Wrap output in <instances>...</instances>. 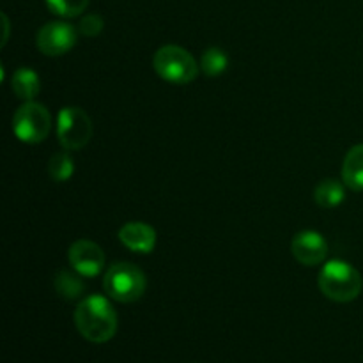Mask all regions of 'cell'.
I'll return each instance as SVG.
<instances>
[{
    "label": "cell",
    "mask_w": 363,
    "mask_h": 363,
    "mask_svg": "<svg viewBox=\"0 0 363 363\" xmlns=\"http://www.w3.org/2000/svg\"><path fill=\"white\" fill-rule=\"evenodd\" d=\"M78 41V30L67 21H50L39 28L35 45L41 53L48 57H59L69 52Z\"/></svg>",
    "instance_id": "cell-7"
},
{
    "label": "cell",
    "mask_w": 363,
    "mask_h": 363,
    "mask_svg": "<svg viewBox=\"0 0 363 363\" xmlns=\"http://www.w3.org/2000/svg\"><path fill=\"white\" fill-rule=\"evenodd\" d=\"M48 174L55 183H66L74 174V160L67 151L55 152L48 162Z\"/></svg>",
    "instance_id": "cell-15"
},
{
    "label": "cell",
    "mask_w": 363,
    "mask_h": 363,
    "mask_svg": "<svg viewBox=\"0 0 363 363\" xmlns=\"http://www.w3.org/2000/svg\"><path fill=\"white\" fill-rule=\"evenodd\" d=\"M48 9L60 18L80 16L89 6V0H45Z\"/></svg>",
    "instance_id": "cell-17"
},
{
    "label": "cell",
    "mask_w": 363,
    "mask_h": 363,
    "mask_svg": "<svg viewBox=\"0 0 363 363\" xmlns=\"http://www.w3.org/2000/svg\"><path fill=\"white\" fill-rule=\"evenodd\" d=\"M321 293L337 303H350L362 293L363 280L360 272L353 264L340 259L328 261L318 277Z\"/></svg>",
    "instance_id": "cell-2"
},
{
    "label": "cell",
    "mask_w": 363,
    "mask_h": 363,
    "mask_svg": "<svg viewBox=\"0 0 363 363\" xmlns=\"http://www.w3.org/2000/svg\"><path fill=\"white\" fill-rule=\"evenodd\" d=\"M74 325L89 342H108L117 332V312L105 296L91 294L78 303L74 311Z\"/></svg>",
    "instance_id": "cell-1"
},
{
    "label": "cell",
    "mask_w": 363,
    "mask_h": 363,
    "mask_svg": "<svg viewBox=\"0 0 363 363\" xmlns=\"http://www.w3.org/2000/svg\"><path fill=\"white\" fill-rule=\"evenodd\" d=\"M119 241L135 254H151L156 247V230L145 222H128L119 229Z\"/></svg>",
    "instance_id": "cell-10"
},
{
    "label": "cell",
    "mask_w": 363,
    "mask_h": 363,
    "mask_svg": "<svg viewBox=\"0 0 363 363\" xmlns=\"http://www.w3.org/2000/svg\"><path fill=\"white\" fill-rule=\"evenodd\" d=\"M229 66V57L222 48H208L201 57V69L208 77H218Z\"/></svg>",
    "instance_id": "cell-16"
},
{
    "label": "cell",
    "mask_w": 363,
    "mask_h": 363,
    "mask_svg": "<svg viewBox=\"0 0 363 363\" xmlns=\"http://www.w3.org/2000/svg\"><path fill=\"white\" fill-rule=\"evenodd\" d=\"M144 272L131 262H116L106 269L103 277V289L108 298L119 303H133L140 300L145 293Z\"/></svg>",
    "instance_id": "cell-3"
},
{
    "label": "cell",
    "mask_w": 363,
    "mask_h": 363,
    "mask_svg": "<svg viewBox=\"0 0 363 363\" xmlns=\"http://www.w3.org/2000/svg\"><path fill=\"white\" fill-rule=\"evenodd\" d=\"M344 199H346V184L344 181L340 183L339 179H333V177L323 179L314 190L315 204L323 209L337 208L342 204Z\"/></svg>",
    "instance_id": "cell-12"
},
{
    "label": "cell",
    "mask_w": 363,
    "mask_h": 363,
    "mask_svg": "<svg viewBox=\"0 0 363 363\" xmlns=\"http://www.w3.org/2000/svg\"><path fill=\"white\" fill-rule=\"evenodd\" d=\"M103 27H105V21L99 14H85L78 23V32L85 38H96L101 34Z\"/></svg>",
    "instance_id": "cell-18"
},
{
    "label": "cell",
    "mask_w": 363,
    "mask_h": 363,
    "mask_svg": "<svg viewBox=\"0 0 363 363\" xmlns=\"http://www.w3.org/2000/svg\"><path fill=\"white\" fill-rule=\"evenodd\" d=\"M11 87H13L14 94L23 101H32L35 96L41 91V80H39L38 73L30 67H20L14 71L13 80H11Z\"/></svg>",
    "instance_id": "cell-13"
},
{
    "label": "cell",
    "mask_w": 363,
    "mask_h": 363,
    "mask_svg": "<svg viewBox=\"0 0 363 363\" xmlns=\"http://www.w3.org/2000/svg\"><path fill=\"white\" fill-rule=\"evenodd\" d=\"M152 67L160 78L176 85L191 84L199 74L197 60L177 45L162 46L152 57Z\"/></svg>",
    "instance_id": "cell-4"
},
{
    "label": "cell",
    "mask_w": 363,
    "mask_h": 363,
    "mask_svg": "<svg viewBox=\"0 0 363 363\" xmlns=\"http://www.w3.org/2000/svg\"><path fill=\"white\" fill-rule=\"evenodd\" d=\"M52 130V116L41 103L25 101L14 112L13 131L23 144H39Z\"/></svg>",
    "instance_id": "cell-5"
},
{
    "label": "cell",
    "mask_w": 363,
    "mask_h": 363,
    "mask_svg": "<svg viewBox=\"0 0 363 363\" xmlns=\"http://www.w3.org/2000/svg\"><path fill=\"white\" fill-rule=\"evenodd\" d=\"M55 291L66 300H77L85 291V284L77 272L71 273L67 269H60L55 275Z\"/></svg>",
    "instance_id": "cell-14"
},
{
    "label": "cell",
    "mask_w": 363,
    "mask_h": 363,
    "mask_svg": "<svg viewBox=\"0 0 363 363\" xmlns=\"http://www.w3.org/2000/svg\"><path fill=\"white\" fill-rule=\"evenodd\" d=\"M67 261L78 275L85 279H94L105 266V252L94 241L78 240L69 247Z\"/></svg>",
    "instance_id": "cell-8"
},
{
    "label": "cell",
    "mask_w": 363,
    "mask_h": 363,
    "mask_svg": "<svg viewBox=\"0 0 363 363\" xmlns=\"http://www.w3.org/2000/svg\"><path fill=\"white\" fill-rule=\"evenodd\" d=\"M342 181L350 190L363 191V144L347 151L342 163Z\"/></svg>",
    "instance_id": "cell-11"
},
{
    "label": "cell",
    "mask_w": 363,
    "mask_h": 363,
    "mask_svg": "<svg viewBox=\"0 0 363 363\" xmlns=\"http://www.w3.org/2000/svg\"><path fill=\"white\" fill-rule=\"evenodd\" d=\"M294 259L303 266H318L321 264L328 254V245L325 238L315 230H301L294 236L291 243Z\"/></svg>",
    "instance_id": "cell-9"
},
{
    "label": "cell",
    "mask_w": 363,
    "mask_h": 363,
    "mask_svg": "<svg viewBox=\"0 0 363 363\" xmlns=\"http://www.w3.org/2000/svg\"><path fill=\"white\" fill-rule=\"evenodd\" d=\"M92 121L78 106H64L57 116V138L66 151H80L92 138Z\"/></svg>",
    "instance_id": "cell-6"
}]
</instances>
